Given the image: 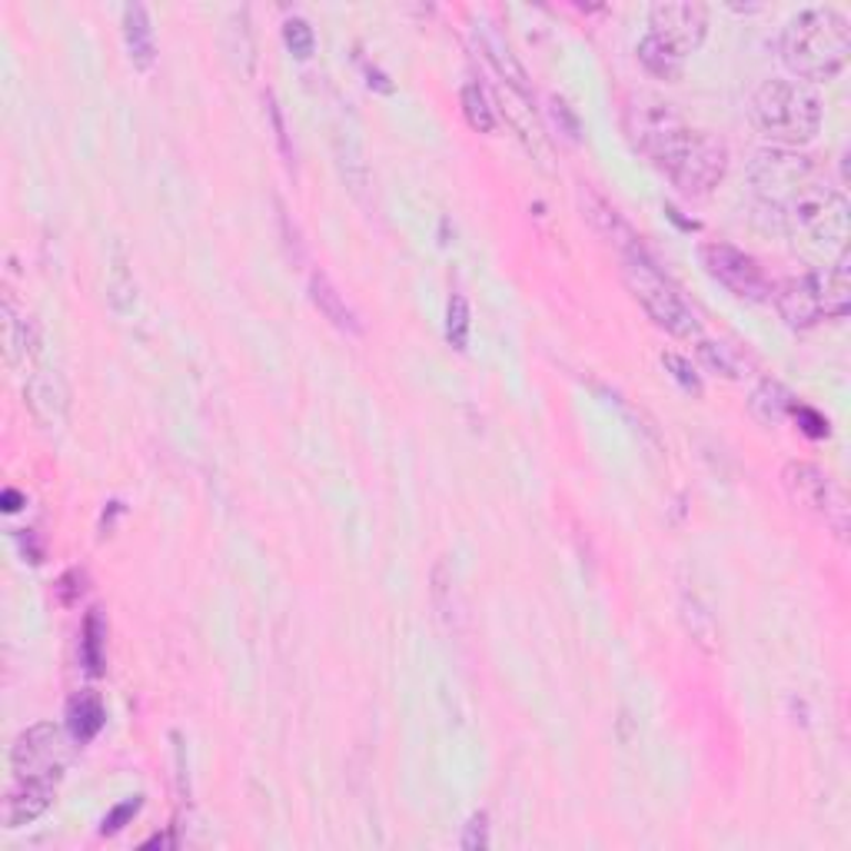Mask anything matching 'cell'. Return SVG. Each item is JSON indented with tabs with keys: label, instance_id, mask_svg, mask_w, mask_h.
I'll return each instance as SVG.
<instances>
[{
	"label": "cell",
	"instance_id": "6da1fadb",
	"mask_svg": "<svg viewBox=\"0 0 851 851\" xmlns=\"http://www.w3.org/2000/svg\"><path fill=\"white\" fill-rule=\"evenodd\" d=\"M625 134L632 147L662 170L678 194L708 197L728 170V147L685 124V117L662 97L632 94L622 111Z\"/></svg>",
	"mask_w": 851,
	"mask_h": 851
},
{
	"label": "cell",
	"instance_id": "7a4b0ae2",
	"mask_svg": "<svg viewBox=\"0 0 851 851\" xmlns=\"http://www.w3.org/2000/svg\"><path fill=\"white\" fill-rule=\"evenodd\" d=\"M781 64L801 81H831L851 54L848 18L831 8H811L791 18L778 38Z\"/></svg>",
	"mask_w": 851,
	"mask_h": 851
},
{
	"label": "cell",
	"instance_id": "3957f363",
	"mask_svg": "<svg viewBox=\"0 0 851 851\" xmlns=\"http://www.w3.org/2000/svg\"><path fill=\"white\" fill-rule=\"evenodd\" d=\"M748 117L765 141L791 151L814 141L821 127V97L801 81L771 77L755 87L748 101Z\"/></svg>",
	"mask_w": 851,
	"mask_h": 851
},
{
	"label": "cell",
	"instance_id": "277c9868",
	"mask_svg": "<svg viewBox=\"0 0 851 851\" xmlns=\"http://www.w3.org/2000/svg\"><path fill=\"white\" fill-rule=\"evenodd\" d=\"M622 280L655 326H662L665 333L682 336V340L698 336V320H695L692 307L678 297V290L648 260L642 243L622 250Z\"/></svg>",
	"mask_w": 851,
	"mask_h": 851
},
{
	"label": "cell",
	"instance_id": "5b68a950",
	"mask_svg": "<svg viewBox=\"0 0 851 851\" xmlns=\"http://www.w3.org/2000/svg\"><path fill=\"white\" fill-rule=\"evenodd\" d=\"M771 217L791 233H808L814 240H841L848 227V204L834 187H828L818 177L788 200H781L771 210Z\"/></svg>",
	"mask_w": 851,
	"mask_h": 851
},
{
	"label": "cell",
	"instance_id": "8992f818",
	"mask_svg": "<svg viewBox=\"0 0 851 851\" xmlns=\"http://www.w3.org/2000/svg\"><path fill=\"white\" fill-rule=\"evenodd\" d=\"M781 486L788 492V499L814 516L818 522H824L831 532L844 536L848 532V502L844 492L838 489V482L814 463H788L781 469Z\"/></svg>",
	"mask_w": 851,
	"mask_h": 851
},
{
	"label": "cell",
	"instance_id": "52a82bcc",
	"mask_svg": "<svg viewBox=\"0 0 851 851\" xmlns=\"http://www.w3.org/2000/svg\"><path fill=\"white\" fill-rule=\"evenodd\" d=\"M755 197L761 200L765 210H775L781 200H788L791 194H798L801 187H808L811 180H818V167L811 157L788 151V147H765L751 157L748 167Z\"/></svg>",
	"mask_w": 851,
	"mask_h": 851
},
{
	"label": "cell",
	"instance_id": "ba28073f",
	"mask_svg": "<svg viewBox=\"0 0 851 851\" xmlns=\"http://www.w3.org/2000/svg\"><path fill=\"white\" fill-rule=\"evenodd\" d=\"M698 257H702L705 273L715 283H722L731 297L748 300V303H765L771 297V283H768L765 270L745 250H738L731 243H705L698 250Z\"/></svg>",
	"mask_w": 851,
	"mask_h": 851
},
{
	"label": "cell",
	"instance_id": "9c48e42d",
	"mask_svg": "<svg viewBox=\"0 0 851 851\" xmlns=\"http://www.w3.org/2000/svg\"><path fill=\"white\" fill-rule=\"evenodd\" d=\"M708 34V11L702 4H655L648 11V38L685 61Z\"/></svg>",
	"mask_w": 851,
	"mask_h": 851
},
{
	"label": "cell",
	"instance_id": "30bf717a",
	"mask_svg": "<svg viewBox=\"0 0 851 851\" xmlns=\"http://www.w3.org/2000/svg\"><path fill=\"white\" fill-rule=\"evenodd\" d=\"M768 300H775L778 316L795 330H808V326L821 323L824 316H834L831 300H828V287H824V273L788 277L778 287H771Z\"/></svg>",
	"mask_w": 851,
	"mask_h": 851
},
{
	"label": "cell",
	"instance_id": "8fae6325",
	"mask_svg": "<svg viewBox=\"0 0 851 851\" xmlns=\"http://www.w3.org/2000/svg\"><path fill=\"white\" fill-rule=\"evenodd\" d=\"M64 761H68L64 731L51 722L31 725L28 731L18 735V741L11 748L14 775H54V778H61Z\"/></svg>",
	"mask_w": 851,
	"mask_h": 851
},
{
	"label": "cell",
	"instance_id": "7c38bea8",
	"mask_svg": "<svg viewBox=\"0 0 851 851\" xmlns=\"http://www.w3.org/2000/svg\"><path fill=\"white\" fill-rule=\"evenodd\" d=\"M54 791H58V778L54 775H18V781L11 785L8 791V828H24L31 821H38L51 801H54Z\"/></svg>",
	"mask_w": 851,
	"mask_h": 851
},
{
	"label": "cell",
	"instance_id": "4fadbf2b",
	"mask_svg": "<svg viewBox=\"0 0 851 851\" xmlns=\"http://www.w3.org/2000/svg\"><path fill=\"white\" fill-rule=\"evenodd\" d=\"M28 403H31V409H34L41 426H48V429L64 426L68 423L71 393H68V383L61 380V373H51V370L31 373V380H28Z\"/></svg>",
	"mask_w": 851,
	"mask_h": 851
},
{
	"label": "cell",
	"instance_id": "5bb4252c",
	"mask_svg": "<svg viewBox=\"0 0 851 851\" xmlns=\"http://www.w3.org/2000/svg\"><path fill=\"white\" fill-rule=\"evenodd\" d=\"M310 300H313V307H316L340 333H350V336H360V333H363L360 316H356L353 307L340 297V290L330 283L326 273H313V277H310Z\"/></svg>",
	"mask_w": 851,
	"mask_h": 851
},
{
	"label": "cell",
	"instance_id": "9a60e30c",
	"mask_svg": "<svg viewBox=\"0 0 851 851\" xmlns=\"http://www.w3.org/2000/svg\"><path fill=\"white\" fill-rule=\"evenodd\" d=\"M124 41H127V54L134 61V68L151 71L157 61V44H154V28H151V14L144 4H127L124 8Z\"/></svg>",
	"mask_w": 851,
	"mask_h": 851
},
{
	"label": "cell",
	"instance_id": "2e32d148",
	"mask_svg": "<svg viewBox=\"0 0 851 851\" xmlns=\"http://www.w3.org/2000/svg\"><path fill=\"white\" fill-rule=\"evenodd\" d=\"M41 350V326L28 313H18L14 303H8V360L11 366H28Z\"/></svg>",
	"mask_w": 851,
	"mask_h": 851
},
{
	"label": "cell",
	"instance_id": "e0dca14e",
	"mask_svg": "<svg viewBox=\"0 0 851 851\" xmlns=\"http://www.w3.org/2000/svg\"><path fill=\"white\" fill-rule=\"evenodd\" d=\"M104 718H107L104 702H101L94 692H81V695L71 698V705H68V725H71V731H74L77 741H91V738L104 728Z\"/></svg>",
	"mask_w": 851,
	"mask_h": 851
},
{
	"label": "cell",
	"instance_id": "ac0fdd59",
	"mask_svg": "<svg viewBox=\"0 0 851 851\" xmlns=\"http://www.w3.org/2000/svg\"><path fill=\"white\" fill-rule=\"evenodd\" d=\"M791 406H795V403H791L788 390L778 386V383H771V380H765V383L751 393V413H755L761 423H768V426H775Z\"/></svg>",
	"mask_w": 851,
	"mask_h": 851
},
{
	"label": "cell",
	"instance_id": "d6986e66",
	"mask_svg": "<svg viewBox=\"0 0 851 851\" xmlns=\"http://www.w3.org/2000/svg\"><path fill=\"white\" fill-rule=\"evenodd\" d=\"M463 114H466L473 131H479V134H492L496 131V107H492L489 94L476 81L463 87Z\"/></svg>",
	"mask_w": 851,
	"mask_h": 851
},
{
	"label": "cell",
	"instance_id": "ffe728a7",
	"mask_svg": "<svg viewBox=\"0 0 851 851\" xmlns=\"http://www.w3.org/2000/svg\"><path fill=\"white\" fill-rule=\"evenodd\" d=\"M639 61H642V68H645L652 77H662V81H678V77H682V64H685V61H678L675 54H668L658 41H652L648 34H645L642 44H639Z\"/></svg>",
	"mask_w": 851,
	"mask_h": 851
},
{
	"label": "cell",
	"instance_id": "44dd1931",
	"mask_svg": "<svg viewBox=\"0 0 851 851\" xmlns=\"http://www.w3.org/2000/svg\"><path fill=\"white\" fill-rule=\"evenodd\" d=\"M104 642H107V625L97 612L87 615L84 622V639H81V652H84V665L91 675L104 672Z\"/></svg>",
	"mask_w": 851,
	"mask_h": 851
},
{
	"label": "cell",
	"instance_id": "7402d4cb",
	"mask_svg": "<svg viewBox=\"0 0 851 851\" xmlns=\"http://www.w3.org/2000/svg\"><path fill=\"white\" fill-rule=\"evenodd\" d=\"M469 303L466 297H449V307H446V340L456 346V350H466L469 343Z\"/></svg>",
	"mask_w": 851,
	"mask_h": 851
},
{
	"label": "cell",
	"instance_id": "603a6c76",
	"mask_svg": "<svg viewBox=\"0 0 851 851\" xmlns=\"http://www.w3.org/2000/svg\"><path fill=\"white\" fill-rule=\"evenodd\" d=\"M283 41H287L290 54L300 58V61L313 58V51H316V34H313V28L303 18H290L283 24Z\"/></svg>",
	"mask_w": 851,
	"mask_h": 851
},
{
	"label": "cell",
	"instance_id": "cb8c5ba5",
	"mask_svg": "<svg viewBox=\"0 0 851 851\" xmlns=\"http://www.w3.org/2000/svg\"><path fill=\"white\" fill-rule=\"evenodd\" d=\"M662 363H665V370H672L675 383H678L685 393H692V396H702V380H698L695 366H692L685 356H678V353H665V356H662Z\"/></svg>",
	"mask_w": 851,
	"mask_h": 851
},
{
	"label": "cell",
	"instance_id": "d4e9b609",
	"mask_svg": "<svg viewBox=\"0 0 851 851\" xmlns=\"http://www.w3.org/2000/svg\"><path fill=\"white\" fill-rule=\"evenodd\" d=\"M698 353H702V360L708 363V370H718V373L728 376V380L738 376V363H735V356L728 353V346L702 340V343H698Z\"/></svg>",
	"mask_w": 851,
	"mask_h": 851
},
{
	"label": "cell",
	"instance_id": "484cf974",
	"mask_svg": "<svg viewBox=\"0 0 851 851\" xmlns=\"http://www.w3.org/2000/svg\"><path fill=\"white\" fill-rule=\"evenodd\" d=\"M463 848H466V851H482V848H489V818H486V811H479V814L469 818L466 834H463Z\"/></svg>",
	"mask_w": 851,
	"mask_h": 851
},
{
	"label": "cell",
	"instance_id": "4316f807",
	"mask_svg": "<svg viewBox=\"0 0 851 851\" xmlns=\"http://www.w3.org/2000/svg\"><path fill=\"white\" fill-rule=\"evenodd\" d=\"M137 811H141V798H131V801L117 805V808L104 818V828H101V831H104V834H117Z\"/></svg>",
	"mask_w": 851,
	"mask_h": 851
},
{
	"label": "cell",
	"instance_id": "83f0119b",
	"mask_svg": "<svg viewBox=\"0 0 851 851\" xmlns=\"http://www.w3.org/2000/svg\"><path fill=\"white\" fill-rule=\"evenodd\" d=\"M552 117H556V124L565 127V137H569V141H579V117L569 111L565 101H559V97L552 101Z\"/></svg>",
	"mask_w": 851,
	"mask_h": 851
},
{
	"label": "cell",
	"instance_id": "f1b7e54d",
	"mask_svg": "<svg viewBox=\"0 0 851 851\" xmlns=\"http://www.w3.org/2000/svg\"><path fill=\"white\" fill-rule=\"evenodd\" d=\"M791 409H795V416L805 423L801 429H805L808 436H814V439H818V436H828V419H821L814 409H808V406H791Z\"/></svg>",
	"mask_w": 851,
	"mask_h": 851
},
{
	"label": "cell",
	"instance_id": "f546056e",
	"mask_svg": "<svg viewBox=\"0 0 851 851\" xmlns=\"http://www.w3.org/2000/svg\"><path fill=\"white\" fill-rule=\"evenodd\" d=\"M84 579H87V575H84L81 569H71V572L61 579V602H64V605H71L77 595H84Z\"/></svg>",
	"mask_w": 851,
	"mask_h": 851
},
{
	"label": "cell",
	"instance_id": "4dcf8cb0",
	"mask_svg": "<svg viewBox=\"0 0 851 851\" xmlns=\"http://www.w3.org/2000/svg\"><path fill=\"white\" fill-rule=\"evenodd\" d=\"M270 114H273V127H277V137H280V147L287 151V131H283V117H280V111H277V104L270 101Z\"/></svg>",
	"mask_w": 851,
	"mask_h": 851
},
{
	"label": "cell",
	"instance_id": "1f68e13d",
	"mask_svg": "<svg viewBox=\"0 0 851 851\" xmlns=\"http://www.w3.org/2000/svg\"><path fill=\"white\" fill-rule=\"evenodd\" d=\"M18 499H21V496H18L14 489H8V492H4V502H8L4 509H8V512H14V509H18Z\"/></svg>",
	"mask_w": 851,
	"mask_h": 851
}]
</instances>
